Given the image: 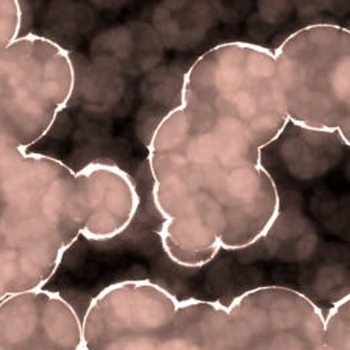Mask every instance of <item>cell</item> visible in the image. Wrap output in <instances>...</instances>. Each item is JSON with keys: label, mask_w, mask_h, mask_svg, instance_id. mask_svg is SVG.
Segmentation results:
<instances>
[{"label": "cell", "mask_w": 350, "mask_h": 350, "mask_svg": "<svg viewBox=\"0 0 350 350\" xmlns=\"http://www.w3.org/2000/svg\"><path fill=\"white\" fill-rule=\"evenodd\" d=\"M287 124L273 50L232 41L194 61L178 105L148 144L160 240L172 262L201 268L269 235L281 198L261 158Z\"/></svg>", "instance_id": "obj_1"}, {"label": "cell", "mask_w": 350, "mask_h": 350, "mask_svg": "<svg viewBox=\"0 0 350 350\" xmlns=\"http://www.w3.org/2000/svg\"><path fill=\"white\" fill-rule=\"evenodd\" d=\"M0 126V303L38 290L80 237L116 239L133 222L139 196L121 167L94 160L74 171Z\"/></svg>", "instance_id": "obj_2"}, {"label": "cell", "mask_w": 350, "mask_h": 350, "mask_svg": "<svg viewBox=\"0 0 350 350\" xmlns=\"http://www.w3.org/2000/svg\"><path fill=\"white\" fill-rule=\"evenodd\" d=\"M81 337L83 350H324V314L291 287H255L226 306L126 280L96 293Z\"/></svg>", "instance_id": "obj_3"}, {"label": "cell", "mask_w": 350, "mask_h": 350, "mask_svg": "<svg viewBox=\"0 0 350 350\" xmlns=\"http://www.w3.org/2000/svg\"><path fill=\"white\" fill-rule=\"evenodd\" d=\"M275 79L288 124L350 142V32L312 24L273 50Z\"/></svg>", "instance_id": "obj_4"}, {"label": "cell", "mask_w": 350, "mask_h": 350, "mask_svg": "<svg viewBox=\"0 0 350 350\" xmlns=\"http://www.w3.org/2000/svg\"><path fill=\"white\" fill-rule=\"evenodd\" d=\"M18 0H0V126L31 146L51 128L75 87L70 54L42 37H18Z\"/></svg>", "instance_id": "obj_5"}, {"label": "cell", "mask_w": 350, "mask_h": 350, "mask_svg": "<svg viewBox=\"0 0 350 350\" xmlns=\"http://www.w3.org/2000/svg\"><path fill=\"white\" fill-rule=\"evenodd\" d=\"M324 350H350V297L340 298L324 317Z\"/></svg>", "instance_id": "obj_6"}]
</instances>
